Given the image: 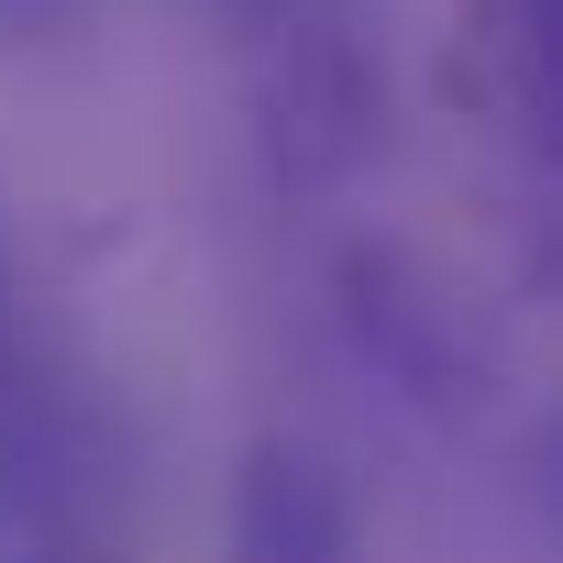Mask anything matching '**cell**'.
<instances>
[{
	"label": "cell",
	"instance_id": "6da1fadb",
	"mask_svg": "<svg viewBox=\"0 0 563 563\" xmlns=\"http://www.w3.org/2000/svg\"><path fill=\"white\" fill-rule=\"evenodd\" d=\"M563 34V0H464V23H453V100L519 144V155H552V45Z\"/></svg>",
	"mask_w": 563,
	"mask_h": 563
},
{
	"label": "cell",
	"instance_id": "7a4b0ae2",
	"mask_svg": "<svg viewBox=\"0 0 563 563\" xmlns=\"http://www.w3.org/2000/svg\"><path fill=\"white\" fill-rule=\"evenodd\" d=\"M232 563H365L354 486L310 442H254L232 475Z\"/></svg>",
	"mask_w": 563,
	"mask_h": 563
},
{
	"label": "cell",
	"instance_id": "3957f363",
	"mask_svg": "<svg viewBox=\"0 0 563 563\" xmlns=\"http://www.w3.org/2000/svg\"><path fill=\"white\" fill-rule=\"evenodd\" d=\"M89 0H0V34H78Z\"/></svg>",
	"mask_w": 563,
	"mask_h": 563
},
{
	"label": "cell",
	"instance_id": "277c9868",
	"mask_svg": "<svg viewBox=\"0 0 563 563\" xmlns=\"http://www.w3.org/2000/svg\"><path fill=\"white\" fill-rule=\"evenodd\" d=\"M34 563H111V552H34Z\"/></svg>",
	"mask_w": 563,
	"mask_h": 563
}]
</instances>
